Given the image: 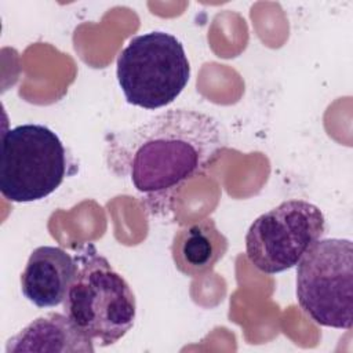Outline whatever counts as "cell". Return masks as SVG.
<instances>
[{
    "label": "cell",
    "instance_id": "cell-5",
    "mask_svg": "<svg viewBox=\"0 0 353 353\" xmlns=\"http://www.w3.org/2000/svg\"><path fill=\"white\" fill-rule=\"evenodd\" d=\"M296 299L319 325L350 330L353 325V243L319 240L296 268Z\"/></svg>",
    "mask_w": 353,
    "mask_h": 353
},
{
    "label": "cell",
    "instance_id": "cell-3",
    "mask_svg": "<svg viewBox=\"0 0 353 353\" xmlns=\"http://www.w3.org/2000/svg\"><path fill=\"white\" fill-rule=\"evenodd\" d=\"M116 76L130 105L154 110L181 95L189 83L190 63L179 39L153 30L132 37L120 51Z\"/></svg>",
    "mask_w": 353,
    "mask_h": 353
},
{
    "label": "cell",
    "instance_id": "cell-1",
    "mask_svg": "<svg viewBox=\"0 0 353 353\" xmlns=\"http://www.w3.org/2000/svg\"><path fill=\"white\" fill-rule=\"evenodd\" d=\"M228 146V132L215 117L193 109H170L108 146V164L145 197L153 211H164L179 188L210 168Z\"/></svg>",
    "mask_w": 353,
    "mask_h": 353
},
{
    "label": "cell",
    "instance_id": "cell-7",
    "mask_svg": "<svg viewBox=\"0 0 353 353\" xmlns=\"http://www.w3.org/2000/svg\"><path fill=\"white\" fill-rule=\"evenodd\" d=\"M76 273L77 262L69 252L41 245L29 255L21 274V291L37 307H54L65 302Z\"/></svg>",
    "mask_w": 353,
    "mask_h": 353
},
{
    "label": "cell",
    "instance_id": "cell-6",
    "mask_svg": "<svg viewBox=\"0 0 353 353\" xmlns=\"http://www.w3.org/2000/svg\"><path fill=\"white\" fill-rule=\"evenodd\" d=\"M325 232L323 211L306 200H287L259 215L245 234V255L266 274L285 272L321 240Z\"/></svg>",
    "mask_w": 353,
    "mask_h": 353
},
{
    "label": "cell",
    "instance_id": "cell-8",
    "mask_svg": "<svg viewBox=\"0 0 353 353\" xmlns=\"http://www.w3.org/2000/svg\"><path fill=\"white\" fill-rule=\"evenodd\" d=\"M94 350V342L65 313L55 312L37 317L11 336L6 345V353H92Z\"/></svg>",
    "mask_w": 353,
    "mask_h": 353
},
{
    "label": "cell",
    "instance_id": "cell-4",
    "mask_svg": "<svg viewBox=\"0 0 353 353\" xmlns=\"http://www.w3.org/2000/svg\"><path fill=\"white\" fill-rule=\"evenodd\" d=\"M66 149L47 125L26 123L1 137L0 192L12 203L41 200L65 179Z\"/></svg>",
    "mask_w": 353,
    "mask_h": 353
},
{
    "label": "cell",
    "instance_id": "cell-9",
    "mask_svg": "<svg viewBox=\"0 0 353 353\" xmlns=\"http://www.w3.org/2000/svg\"><path fill=\"white\" fill-rule=\"evenodd\" d=\"M226 239L212 221H203L181 230L174 240V259L186 274L210 269L226 251Z\"/></svg>",
    "mask_w": 353,
    "mask_h": 353
},
{
    "label": "cell",
    "instance_id": "cell-2",
    "mask_svg": "<svg viewBox=\"0 0 353 353\" xmlns=\"http://www.w3.org/2000/svg\"><path fill=\"white\" fill-rule=\"evenodd\" d=\"M76 262L77 273L63 302V313L92 342L110 346L134 325L135 295L95 245H84Z\"/></svg>",
    "mask_w": 353,
    "mask_h": 353
}]
</instances>
